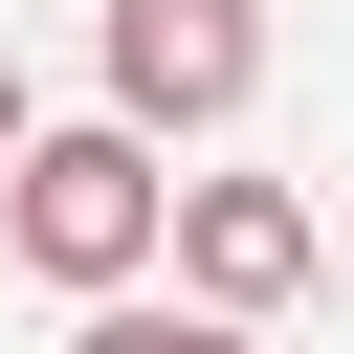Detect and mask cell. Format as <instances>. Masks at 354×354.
Returning a JSON list of instances; mask_svg holds the SVG:
<instances>
[{
  "label": "cell",
  "mask_w": 354,
  "mask_h": 354,
  "mask_svg": "<svg viewBox=\"0 0 354 354\" xmlns=\"http://www.w3.org/2000/svg\"><path fill=\"white\" fill-rule=\"evenodd\" d=\"M22 133H44V111H22V66H0V177H22Z\"/></svg>",
  "instance_id": "obj_5"
},
{
  "label": "cell",
  "mask_w": 354,
  "mask_h": 354,
  "mask_svg": "<svg viewBox=\"0 0 354 354\" xmlns=\"http://www.w3.org/2000/svg\"><path fill=\"white\" fill-rule=\"evenodd\" d=\"M266 0H111V133H243Z\"/></svg>",
  "instance_id": "obj_2"
},
{
  "label": "cell",
  "mask_w": 354,
  "mask_h": 354,
  "mask_svg": "<svg viewBox=\"0 0 354 354\" xmlns=\"http://www.w3.org/2000/svg\"><path fill=\"white\" fill-rule=\"evenodd\" d=\"M0 243L66 288V310H111L155 243H177V177H155V133H111V111H66V133H22V177H0Z\"/></svg>",
  "instance_id": "obj_1"
},
{
  "label": "cell",
  "mask_w": 354,
  "mask_h": 354,
  "mask_svg": "<svg viewBox=\"0 0 354 354\" xmlns=\"http://www.w3.org/2000/svg\"><path fill=\"white\" fill-rule=\"evenodd\" d=\"M288 288H310V199H288V177H177V310L266 332Z\"/></svg>",
  "instance_id": "obj_3"
},
{
  "label": "cell",
  "mask_w": 354,
  "mask_h": 354,
  "mask_svg": "<svg viewBox=\"0 0 354 354\" xmlns=\"http://www.w3.org/2000/svg\"><path fill=\"white\" fill-rule=\"evenodd\" d=\"M66 354H266V332H221V310H155V288H111Z\"/></svg>",
  "instance_id": "obj_4"
}]
</instances>
